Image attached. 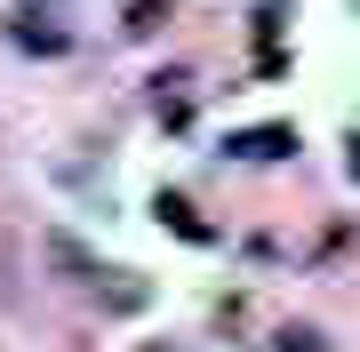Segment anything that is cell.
<instances>
[{
	"mask_svg": "<svg viewBox=\"0 0 360 352\" xmlns=\"http://www.w3.org/2000/svg\"><path fill=\"white\" fill-rule=\"evenodd\" d=\"M49 256L65 264V273H72L80 288H89V296H104V304H112V313H136V304H144L136 273H112V264H96V256H89V248H80L72 233H49Z\"/></svg>",
	"mask_w": 360,
	"mask_h": 352,
	"instance_id": "1",
	"label": "cell"
},
{
	"mask_svg": "<svg viewBox=\"0 0 360 352\" xmlns=\"http://www.w3.org/2000/svg\"><path fill=\"white\" fill-rule=\"evenodd\" d=\"M224 152H232V160H288V152H296V129H288V120H264V129H240Z\"/></svg>",
	"mask_w": 360,
	"mask_h": 352,
	"instance_id": "2",
	"label": "cell"
},
{
	"mask_svg": "<svg viewBox=\"0 0 360 352\" xmlns=\"http://www.w3.org/2000/svg\"><path fill=\"white\" fill-rule=\"evenodd\" d=\"M16 48H40V56H56V48H65V32H56L49 16H32V0H25V8H16Z\"/></svg>",
	"mask_w": 360,
	"mask_h": 352,
	"instance_id": "3",
	"label": "cell"
},
{
	"mask_svg": "<svg viewBox=\"0 0 360 352\" xmlns=\"http://www.w3.org/2000/svg\"><path fill=\"white\" fill-rule=\"evenodd\" d=\"M153 216H168V233H184V240H208V224L193 216V200H184V193H160Z\"/></svg>",
	"mask_w": 360,
	"mask_h": 352,
	"instance_id": "4",
	"label": "cell"
},
{
	"mask_svg": "<svg viewBox=\"0 0 360 352\" xmlns=\"http://www.w3.org/2000/svg\"><path fill=\"white\" fill-rule=\"evenodd\" d=\"M153 16H168V0H129V32H153Z\"/></svg>",
	"mask_w": 360,
	"mask_h": 352,
	"instance_id": "5",
	"label": "cell"
},
{
	"mask_svg": "<svg viewBox=\"0 0 360 352\" xmlns=\"http://www.w3.org/2000/svg\"><path fill=\"white\" fill-rule=\"evenodd\" d=\"M281 344H288V352H321V337H312V328H288Z\"/></svg>",
	"mask_w": 360,
	"mask_h": 352,
	"instance_id": "6",
	"label": "cell"
},
{
	"mask_svg": "<svg viewBox=\"0 0 360 352\" xmlns=\"http://www.w3.org/2000/svg\"><path fill=\"white\" fill-rule=\"evenodd\" d=\"M345 169H352V176H360V144H345Z\"/></svg>",
	"mask_w": 360,
	"mask_h": 352,
	"instance_id": "7",
	"label": "cell"
},
{
	"mask_svg": "<svg viewBox=\"0 0 360 352\" xmlns=\"http://www.w3.org/2000/svg\"><path fill=\"white\" fill-rule=\"evenodd\" d=\"M0 296H8V248H0Z\"/></svg>",
	"mask_w": 360,
	"mask_h": 352,
	"instance_id": "8",
	"label": "cell"
},
{
	"mask_svg": "<svg viewBox=\"0 0 360 352\" xmlns=\"http://www.w3.org/2000/svg\"><path fill=\"white\" fill-rule=\"evenodd\" d=\"M136 352H176V344H136Z\"/></svg>",
	"mask_w": 360,
	"mask_h": 352,
	"instance_id": "9",
	"label": "cell"
}]
</instances>
